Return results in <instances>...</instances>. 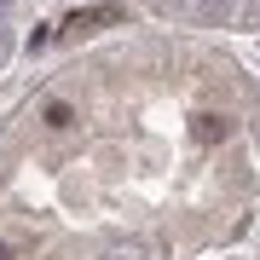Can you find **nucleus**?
<instances>
[{
	"mask_svg": "<svg viewBox=\"0 0 260 260\" xmlns=\"http://www.w3.org/2000/svg\"><path fill=\"white\" fill-rule=\"evenodd\" d=\"M110 260H150V243H139V237H133V243H116Z\"/></svg>",
	"mask_w": 260,
	"mask_h": 260,
	"instance_id": "f257e3e1",
	"label": "nucleus"
}]
</instances>
